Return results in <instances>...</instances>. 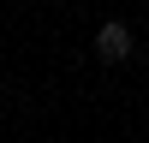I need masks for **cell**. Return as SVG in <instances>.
I'll list each match as a JSON object with an SVG mask.
<instances>
[{"mask_svg":"<svg viewBox=\"0 0 149 143\" xmlns=\"http://www.w3.org/2000/svg\"><path fill=\"white\" fill-rule=\"evenodd\" d=\"M95 60H102V66H125L131 60V24L125 18H107L102 30H95Z\"/></svg>","mask_w":149,"mask_h":143,"instance_id":"6da1fadb","label":"cell"}]
</instances>
